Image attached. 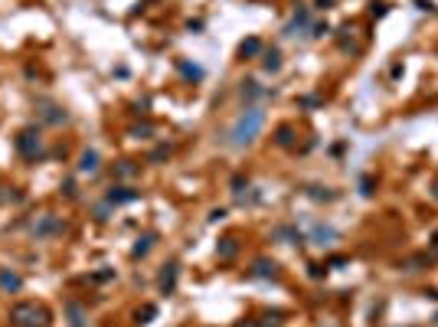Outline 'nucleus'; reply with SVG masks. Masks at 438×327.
Masks as SVG:
<instances>
[{"instance_id":"obj_1","label":"nucleus","mask_w":438,"mask_h":327,"mask_svg":"<svg viewBox=\"0 0 438 327\" xmlns=\"http://www.w3.org/2000/svg\"><path fill=\"white\" fill-rule=\"evenodd\" d=\"M262 124H265V111L262 108L242 111V118L236 121V128H232V144L242 147V144L255 141V138H259V131H262Z\"/></svg>"},{"instance_id":"obj_2","label":"nucleus","mask_w":438,"mask_h":327,"mask_svg":"<svg viewBox=\"0 0 438 327\" xmlns=\"http://www.w3.org/2000/svg\"><path fill=\"white\" fill-rule=\"evenodd\" d=\"M10 321L17 327H46L49 324V314H46V307L33 305V301H23V305L10 307Z\"/></svg>"},{"instance_id":"obj_3","label":"nucleus","mask_w":438,"mask_h":327,"mask_svg":"<svg viewBox=\"0 0 438 327\" xmlns=\"http://www.w3.org/2000/svg\"><path fill=\"white\" fill-rule=\"evenodd\" d=\"M17 147H20L23 157H36V154L43 151V138H40V131H36V128L20 131V138H17Z\"/></svg>"},{"instance_id":"obj_4","label":"nucleus","mask_w":438,"mask_h":327,"mask_svg":"<svg viewBox=\"0 0 438 327\" xmlns=\"http://www.w3.org/2000/svg\"><path fill=\"white\" fill-rule=\"evenodd\" d=\"M128 200H138V193L128 190V186H115L108 193V203H128Z\"/></svg>"},{"instance_id":"obj_5","label":"nucleus","mask_w":438,"mask_h":327,"mask_svg":"<svg viewBox=\"0 0 438 327\" xmlns=\"http://www.w3.org/2000/svg\"><path fill=\"white\" fill-rule=\"evenodd\" d=\"M79 170H82V174H95V170H99V154H95V151H85V154H82Z\"/></svg>"},{"instance_id":"obj_6","label":"nucleus","mask_w":438,"mask_h":327,"mask_svg":"<svg viewBox=\"0 0 438 327\" xmlns=\"http://www.w3.org/2000/svg\"><path fill=\"white\" fill-rule=\"evenodd\" d=\"M20 275H13V272H0V288L3 291H20Z\"/></svg>"},{"instance_id":"obj_7","label":"nucleus","mask_w":438,"mask_h":327,"mask_svg":"<svg viewBox=\"0 0 438 327\" xmlns=\"http://www.w3.org/2000/svg\"><path fill=\"white\" fill-rule=\"evenodd\" d=\"M252 275H259V278H272V275H275V262L259 259V262H255V268H252Z\"/></svg>"},{"instance_id":"obj_8","label":"nucleus","mask_w":438,"mask_h":327,"mask_svg":"<svg viewBox=\"0 0 438 327\" xmlns=\"http://www.w3.org/2000/svg\"><path fill=\"white\" fill-rule=\"evenodd\" d=\"M49 232H62V226H59L53 216H46V219H43V226L36 229V236H49Z\"/></svg>"},{"instance_id":"obj_9","label":"nucleus","mask_w":438,"mask_h":327,"mask_svg":"<svg viewBox=\"0 0 438 327\" xmlns=\"http://www.w3.org/2000/svg\"><path fill=\"white\" fill-rule=\"evenodd\" d=\"M174 282H177V265H170V268L160 275V288H164V291H174Z\"/></svg>"},{"instance_id":"obj_10","label":"nucleus","mask_w":438,"mask_h":327,"mask_svg":"<svg viewBox=\"0 0 438 327\" xmlns=\"http://www.w3.org/2000/svg\"><path fill=\"white\" fill-rule=\"evenodd\" d=\"M43 118H46V121H53V124H59V121H66V111H59V108H49V111H46V115H43Z\"/></svg>"},{"instance_id":"obj_11","label":"nucleus","mask_w":438,"mask_h":327,"mask_svg":"<svg viewBox=\"0 0 438 327\" xmlns=\"http://www.w3.org/2000/svg\"><path fill=\"white\" fill-rule=\"evenodd\" d=\"M69 314H72V327H85V321H82V311H79V305H69Z\"/></svg>"},{"instance_id":"obj_12","label":"nucleus","mask_w":438,"mask_h":327,"mask_svg":"<svg viewBox=\"0 0 438 327\" xmlns=\"http://www.w3.org/2000/svg\"><path fill=\"white\" fill-rule=\"evenodd\" d=\"M219 255H226V259H229V255H236V242H232V239H222V245H219Z\"/></svg>"},{"instance_id":"obj_13","label":"nucleus","mask_w":438,"mask_h":327,"mask_svg":"<svg viewBox=\"0 0 438 327\" xmlns=\"http://www.w3.org/2000/svg\"><path fill=\"white\" fill-rule=\"evenodd\" d=\"M259 49H262V43H259V40H249V43L242 46V56H255Z\"/></svg>"},{"instance_id":"obj_14","label":"nucleus","mask_w":438,"mask_h":327,"mask_svg":"<svg viewBox=\"0 0 438 327\" xmlns=\"http://www.w3.org/2000/svg\"><path fill=\"white\" fill-rule=\"evenodd\" d=\"M151 242H154V236H144V239L138 242V245H134V255H144V252L151 249Z\"/></svg>"},{"instance_id":"obj_15","label":"nucleus","mask_w":438,"mask_h":327,"mask_svg":"<svg viewBox=\"0 0 438 327\" xmlns=\"http://www.w3.org/2000/svg\"><path fill=\"white\" fill-rule=\"evenodd\" d=\"M278 65H281V62H278V53H268V56H265V69H268V72H275Z\"/></svg>"},{"instance_id":"obj_16","label":"nucleus","mask_w":438,"mask_h":327,"mask_svg":"<svg viewBox=\"0 0 438 327\" xmlns=\"http://www.w3.org/2000/svg\"><path fill=\"white\" fill-rule=\"evenodd\" d=\"M278 144H291V128H281V131H278Z\"/></svg>"},{"instance_id":"obj_17","label":"nucleus","mask_w":438,"mask_h":327,"mask_svg":"<svg viewBox=\"0 0 438 327\" xmlns=\"http://www.w3.org/2000/svg\"><path fill=\"white\" fill-rule=\"evenodd\" d=\"M239 327H252V324H239Z\"/></svg>"}]
</instances>
